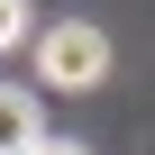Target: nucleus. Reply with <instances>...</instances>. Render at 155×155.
Masks as SVG:
<instances>
[{
    "label": "nucleus",
    "instance_id": "nucleus-1",
    "mask_svg": "<svg viewBox=\"0 0 155 155\" xmlns=\"http://www.w3.org/2000/svg\"><path fill=\"white\" fill-rule=\"evenodd\" d=\"M28 64H37L46 91H91L101 73H110V37H101L91 18H55V28L28 46Z\"/></svg>",
    "mask_w": 155,
    "mask_h": 155
},
{
    "label": "nucleus",
    "instance_id": "nucleus-4",
    "mask_svg": "<svg viewBox=\"0 0 155 155\" xmlns=\"http://www.w3.org/2000/svg\"><path fill=\"white\" fill-rule=\"evenodd\" d=\"M37 155H91V146H73V137H46V146H37Z\"/></svg>",
    "mask_w": 155,
    "mask_h": 155
},
{
    "label": "nucleus",
    "instance_id": "nucleus-2",
    "mask_svg": "<svg viewBox=\"0 0 155 155\" xmlns=\"http://www.w3.org/2000/svg\"><path fill=\"white\" fill-rule=\"evenodd\" d=\"M37 146H46L37 101H28V91H0V155H37Z\"/></svg>",
    "mask_w": 155,
    "mask_h": 155
},
{
    "label": "nucleus",
    "instance_id": "nucleus-3",
    "mask_svg": "<svg viewBox=\"0 0 155 155\" xmlns=\"http://www.w3.org/2000/svg\"><path fill=\"white\" fill-rule=\"evenodd\" d=\"M18 37H28V0H0V55H9Z\"/></svg>",
    "mask_w": 155,
    "mask_h": 155
}]
</instances>
